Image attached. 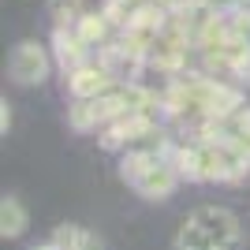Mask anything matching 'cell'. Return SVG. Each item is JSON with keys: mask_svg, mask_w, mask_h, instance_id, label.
I'll return each mask as SVG.
<instances>
[{"mask_svg": "<svg viewBox=\"0 0 250 250\" xmlns=\"http://www.w3.org/2000/svg\"><path fill=\"white\" fill-rule=\"evenodd\" d=\"M176 250H220V247L187 217L183 224H179V231H176Z\"/></svg>", "mask_w": 250, "mask_h": 250, "instance_id": "cell-12", "label": "cell"}, {"mask_svg": "<svg viewBox=\"0 0 250 250\" xmlns=\"http://www.w3.org/2000/svg\"><path fill=\"white\" fill-rule=\"evenodd\" d=\"M52 243H56L60 250H104L101 235L79 228V224H60V228L52 231Z\"/></svg>", "mask_w": 250, "mask_h": 250, "instance_id": "cell-11", "label": "cell"}, {"mask_svg": "<svg viewBox=\"0 0 250 250\" xmlns=\"http://www.w3.org/2000/svg\"><path fill=\"white\" fill-rule=\"evenodd\" d=\"M190 220H194L220 250H239L243 247V228H239V217H235L231 209H224V206H198L194 213H190Z\"/></svg>", "mask_w": 250, "mask_h": 250, "instance_id": "cell-5", "label": "cell"}, {"mask_svg": "<svg viewBox=\"0 0 250 250\" xmlns=\"http://www.w3.org/2000/svg\"><path fill=\"white\" fill-rule=\"evenodd\" d=\"M8 127H11V108H8V101H4V108H0V131L8 135Z\"/></svg>", "mask_w": 250, "mask_h": 250, "instance_id": "cell-17", "label": "cell"}, {"mask_svg": "<svg viewBox=\"0 0 250 250\" xmlns=\"http://www.w3.org/2000/svg\"><path fill=\"white\" fill-rule=\"evenodd\" d=\"M30 250H60V247H56V243L49 239V243H38V247H30Z\"/></svg>", "mask_w": 250, "mask_h": 250, "instance_id": "cell-18", "label": "cell"}, {"mask_svg": "<svg viewBox=\"0 0 250 250\" xmlns=\"http://www.w3.org/2000/svg\"><path fill=\"white\" fill-rule=\"evenodd\" d=\"M190 52H198V49H194V38H190L183 26L168 22L165 30H161V38L153 42V49H149L146 63H149V67H157L161 75H172V79H176V75L187 71Z\"/></svg>", "mask_w": 250, "mask_h": 250, "instance_id": "cell-3", "label": "cell"}, {"mask_svg": "<svg viewBox=\"0 0 250 250\" xmlns=\"http://www.w3.org/2000/svg\"><path fill=\"white\" fill-rule=\"evenodd\" d=\"M179 179L183 176H179L176 161H172V153H168V157H161L157 165H149L146 172H138V176L131 179V187H135L138 198H146V202H165V198L176 194Z\"/></svg>", "mask_w": 250, "mask_h": 250, "instance_id": "cell-6", "label": "cell"}, {"mask_svg": "<svg viewBox=\"0 0 250 250\" xmlns=\"http://www.w3.org/2000/svg\"><path fill=\"white\" fill-rule=\"evenodd\" d=\"M231 30L239 34V38H247V42H250V8H247V11H239V15H231Z\"/></svg>", "mask_w": 250, "mask_h": 250, "instance_id": "cell-16", "label": "cell"}, {"mask_svg": "<svg viewBox=\"0 0 250 250\" xmlns=\"http://www.w3.org/2000/svg\"><path fill=\"white\" fill-rule=\"evenodd\" d=\"M172 161H176L179 176L190 183H235L247 176L250 157L235 149L228 138H190V142H176L172 146Z\"/></svg>", "mask_w": 250, "mask_h": 250, "instance_id": "cell-2", "label": "cell"}, {"mask_svg": "<svg viewBox=\"0 0 250 250\" xmlns=\"http://www.w3.org/2000/svg\"><path fill=\"white\" fill-rule=\"evenodd\" d=\"M26 224H30L26 206H22L15 194H4V198H0V235H4V239H19L22 231H26Z\"/></svg>", "mask_w": 250, "mask_h": 250, "instance_id": "cell-10", "label": "cell"}, {"mask_svg": "<svg viewBox=\"0 0 250 250\" xmlns=\"http://www.w3.org/2000/svg\"><path fill=\"white\" fill-rule=\"evenodd\" d=\"M75 30H79V38H83L90 49H104V45L112 42V34H120L104 11H83V15L75 19Z\"/></svg>", "mask_w": 250, "mask_h": 250, "instance_id": "cell-9", "label": "cell"}, {"mask_svg": "<svg viewBox=\"0 0 250 250\" xmlns=\"http://www.w3.org/2000/svg\"><path fill=\"white\" fill-rule=\"evenodd\" d=\"M161 104H165V120L198 127L213 116H228L235 108H243L247 97H243L239 83H228V79H217V75H206V71H183L165 86Z\"/></svg>", "mask_w": 250, "mask_h": 250, "instance_id": "cell-1", "label": "cell"}, {"mask_svg": "<svg viewBox=\"0 0 250 250\" xmlns=\"http://www.w3.org/2000/svg\"><path fill=\"white\" fill-rule=\"evenodd\" d=\"M142 4H149V0H104V8H101V11L112 19L116 30H124L127 22H131V15H135Z\"/></svg>", "mask_w": 250, "mask_h": 250, "instance_id": "cell-13", "label": "cell"}, {"mask_svg": "<svg viewBox=\"0 0 250 250\" xmlns=\"http://www.w3.org/2000/svg\"><path fill=\"white\" fill-rule=\"evenodd\" d=\"M157 4H172V0H157Z\"/></svg>", "mask_w": 250, "mask_h": 250, "instance_id": "cell-19", "label": "cell"}, {"mask_svg": "<svg viewBox=\"0 0 250 250\" xmlns=\"http://www.w3.org/2000/svg\"><path fill=\"white\" fill-rule=\"evenodd\" d=\"M206 8L224 15V19H231V15H239V11L250 8V0H206Z\"/></svg>", "mask_w": 250, "mask_h": 250, "instance_id": "cell-15", "label": "cell"}, {"mask_svg": "<svg viewBox=\"0 0 250 250\" xmlns=\"http://www.w3.org/2000/svg\"><path fill=\"white\" fill-rule=\"evenodd\" d=\"M83 4L86 0H49V15L56 26H75V19L86 11Z\"/></svg>", "mask_w": 250, "mask_h": 250, "instance_id": "cell-14", "label": "cell"}, {"mask_svg": "<svg viewBox=\"0 0 250 250\" xmlns=\"http://www.w3.org/2000/svg\"><path fill=\"white\" fill-rule=\"evenodd\" d=\"M116 83H120V79H116L101 60H90V63H83V67L67 71V94L71 97H101V94H108Z\"/></svg>", "mask_w": 250, "mask_h": 250, "instance_id": "cell-7", "label": "cell"}, {"mask_svg": "<svg viewBox=\"0 0 250 250\" xmlns=\"http://www.w3.org/2000/svg\"><path fill=\"white\" fill-rule=\"evenodd\" d=\"M49 67H52V56L38 42H19L8 56V79L15 86H42L49 79Z\"/></svg>", "mask_w": 250, "mask_h": 250, "instance_id": "cell-4", "label": "cell"}, {"mask_svg": "<svg viewBox=\"0 0 250 250\" xmlns=\"http://www.w3.org/2000/svg\"><path fill=\"white\" fill-rule=\"evenodd\" d=\"M90 45L79 38L75 26H52V60L60 63L63 71H75V67H83L90 63Z\"/></svg>", "mask_w": 250, "mask_h": 250, "instance_id": "cell-8", "label": "cell"}]
</instances>
